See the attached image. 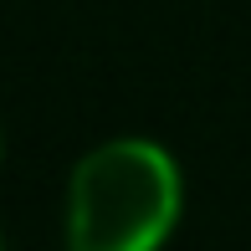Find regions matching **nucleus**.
Returning <instances> with one entry per match:
<instances>
[{
  "label": "nucleus",
  "instance_id": "1",
  "mask_svg": "<svg viewBox=\"0 0 251 251\" xmlns=\"http://www.w3.org/2000/svg\"><path fill=\"white\" fill-rule=\"evenodd\" d=\"M179 221V169L149 139H113L72 169L67 241L77 251H154Z\"/></svg>",
  "mask_w": 251,
  "mask_h": 251
},
{
  "label": "nucleus",
  "instance_id": "2",
  "mask_svg": "<svg viewBox=\"0 0 251 251\" xmlns=\"http://www.w3.org/2000/svg\"><path fill=\"white\" fill-rule=\"evenodd\" d=\"M0 241H5V236H0Z\"/></svg>",
  "mask_w": 251,
  "mask_h": 251
}]
</instances>
